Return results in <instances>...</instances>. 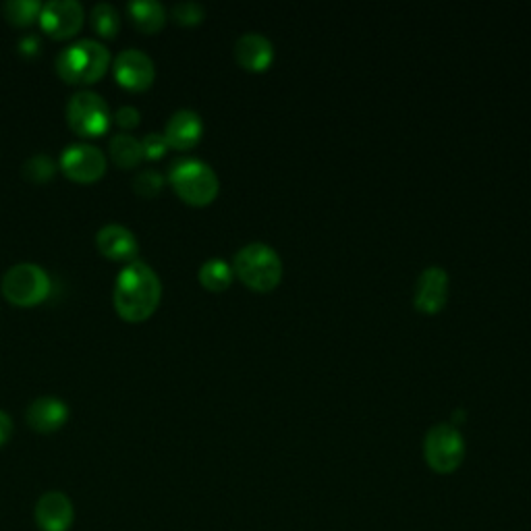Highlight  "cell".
I'll return each mask as SVG.
<instances>
[{
	"mask_svg": "<svg viewBox=\"0 0 531 531\" xmlns=\"http://www.w3.org/2000/svg\"><path fill=\"white\" fill-rule=\"evenodd\" d=\"M162 299L160 276L142 260H133L123 266L115 281L113 305L121 320L142 324L150 320Z\"/></svg>",
	"mask_w": 531,
	"mask_h": 531,
	"instance_id": "obj_1",
	"label": "cell"
},
{
	"mask_svg": "<svg viewBox=\"0 0 531 531\" xmlns=\"http://www.w3.org/2000/svg\"><path fill=\"white\" fill-rule=\"evenodd\" d=\"M59 77L71 86H92L110 67V50L98 42L83 38L59 52L57 63Z\"/></svg>",
	"mask_w": 531,
	"mask_h": 531,
	"instance_id": "obj_2",
	"label": "cell"
},
{
	"mask_svg": "<svg viewBox=\"0 0 531 531\" xmlns=\"http://www.w3.org/2000/svg\"><path fill=\"white\" fill-rule=\"evenodd\" d=\"M233 272L247 287L256 291H268L281 281L283 262L270 245L254 241L237 251L233 260Z\"/></svg>",
	"mask_w": 531,
	"mask_h": 531,
	"instance_id": "obj_3",
	"label": "cell"
},
{
	"mask_svg": "<svg viewBox=\"0 0 531 531\" xmlns=\"http://www.w3.org/2000/svg\"><path fill=\"white\" fill-rule=\"evenodd\" d=\"M169 181L179 198L191 206H206L218 195V177L212 166L198 158H183L173 162Z\"/></svg>",
	"mask_w": 531,
	"mask_h": 531,
	"instance_id": "obj_4",
	"label": "cell"
},
{
	"mask_svg": "<svg viewBox=\"0 0 531 531\" xmlns=\"http://www.w3.org/2000/svg\"><path fill=\"white\" fill-rule=\"evenodd\" d=\"M52 283L48 272L34 262L11 266L0 283V293L15 307H36L50 295Z\"/></svg>",
	"mask_w": 531,
	"mask_h": 531,
	"instance_id": "obj_5",
	"label": "cell"
},
{
	"mask_svg": "<svg viewBox=\"0 0 531 531\" xmlns=\"http://www.w3.org/2000/svg\"><path fill=\"white\" fill-rule=\"evenodd\" d=\"M113 115L106 100L90 90L71 96L67 104V123L81 137H100L108 131Z\"/></svg>",
	"mask_w": 531,
	"mask_h": 531,
	"instance_id": "obj_6",
	"label": "cell"
},
{
	"mask_svg": "<svg viewBox=\"0 0 531 531\" xmlns=\"http://www.w3.org/2000/svg\"><path fill=\"white\" fill-rule=\"evenodd\" d=\"M424 455L428 465L438 473H453L465 457V440L453 424H436L424 440Z\"/></svg>",
	"mask_w": 531,
	"mask_h": 531,
	"instance_id": "obj_7",
	"label": "cell"
},
{
	"mask_svg": "<svg viewBox=\"0 0 531 531\" xmlns=\"http://www.w3.org/2000/svg\"><path fill=\"white\" fill-rule=\"evenodd\" d=\"M108 160L104 152L92 144H71L63 150L61 160H59V169L63 175L81 185H92L100 181L106 173Z\"/></svg>",
	"mask_w": 531,
	"mask_h": 531,
	"instance_id": "obj_8",
	"label": "cell"
},
{
	"mask_svg": "<svg viewBox=\"0 0 531 531\" xmlns=\"http://www.w3.org/2000/svg\"><path fill=\"white\" fill-rule=\"evenodd\" d=\"M115 79L119 86L129 92H146L152 88L156 79V65L150 59V54L137 48H127L117 54L113 65Z\"/></svg>",
	"mask_w": 531,
	"mask_h": 531,
	"instance_id": "obj_9",
	"label": "cell"
},
{
	"mask_svg": "<svg viewBox=\"0 0 531 531\" xmlns=\"http://www.w3.org/2000/svg\"><path fill=\"white\" fill-rule=\"evenodd\" d=\"M86 11L77 0H50L42 7L40 27L54 40H69L79 34Z\"/></svg>",
	"mask_w": 531,
	"mask_h": 531,
	"instance_id": "obj_10",
	"label": "cell"
},
{
	"mask_svg": "<svg viewBox=\"0 0 531 531\" xmlns=\"http://www.w3.org/2000/svg\"><path fill=\"white\" fill-rule=\"evenodd\" d=\"M34 517L42 531H69L75 521L73 502L63 492H46L36 502Z\"/></svg>",
	"mask_w": 531,
	"mask_h": 531,
	"instance_id": "obj_11",
	"label": "cell"
},
{
	"mask_svg": "<svg viewBox=\"0 0 531 531\" xmlns=\"http://www.w3.org/2000/svg\"><path fill=\"white\" fill-rule=\"evenodd\" d=\"M96 247L110 262L129 264L137 260L139 241L135 233L123 225H106L96 233Z\"/></svg>",
	"mask_w": 531,
	"mask_h": 531,
	"instance_id": "obj_12",
	"label": "cell"
},
{
	"mask_svg": "<svg viewBox=\"0 0 531 531\" xmlns=\"http://www.w3.org/2000/svg\"><path fill=\"white\" fill-rule=\"evenodd\" d=\"M25 422L38 434H54L69 422V405L59 397H38L27 405Z\"/></svg>",
	"mask_w": 531,
	"mask_h": 531,
	"instance_id": "obj_13",
	"label": "cell"
},
{
	"mask_svg": "<svg viewBox=\"0 0 531 531\" xmlns=\"http://www.w3.org/2000/svg\"><path fill=\"white\" fill-rule=\"evenodd\" d=\"M449 297V274L440 266L426 268L417 278L415 305L422 312H438Z\"/></svg>",
	"mask_w": 531,
	"mask_h": 531,
	"instance_id": "obj_14",
	"label": "cell"
},
{
	"mask_svg": "<svg viewBox=\"0 0 531 531\" xmlns=\"http://www.w3.org/2000/svg\"><path fill=\"white\" fill-rule=\"evenodd\" d=\"M204 121L191 108H181L171 115L164 127V137L169 142V148L175 150H189L202 139Z\"/></svg>",
	"mask_w": 531,
	"mask_h": 531,
	"instance_id": "obj_15",
	"label": "cell"
},
{
	"mask_svg": "<svg viewBox=\"0 0 531 531\" xmlns=\"http://www.w3.org/2000/svg\"><path fill=\"white\" fill-rule=\"evenodd\" d=\"M274 57L272 42L258 32H247L235 42V59L249 71H262Z\"/></svg>",
	"mask_w": 531,
	"mask_h": 531,
	"instance_id": "obj_16",
	"label": "cell"
},
{
	"mask_svg": "<svg viewBox=\"0 0 531 531\" xmlns=\"http://www.w3.org/2000/svg\"><path fill=\"white\" fill-rule=\"evenodd\" d=\"M127 13L142 34H156L166 23V11L158 0H133L127 5Z\"/></svg>",
	"mask_w": 531,
	"mask_h": 531,
	"instance_id": "obj_17",
	"label": "cell"
},
{
	"mask_svg": "<svg viewBox=\"0 0 531 531\" xmlns=\"http://www.w3.org/2000/svg\"><path fill=\"white\" fill-rule=\"evenodd\" d=\"M108 154L119 169H135L144 162V152H142V139H137L131 133H117L110 137L108 144Z\"/></svg>",
	"mask_w": 531,
	"mask_h": 531,
	"instance_id": "obj_18",
	"label": "cell"
},
{
	"mask_svg": "<svg viewBox=\"0 0 531 531\" xmlns=\"http://www.w3.org/2000/svg\"><path fill=\"white\" fill-rule=\"evenodd\" d=\"M233 266L222 258H210L202 264L198 278L208 291H225L233 283Z\"/></svg>",
	"mask_w": 531,
	"mask_h": 531,
	"instance_id": "obj_19",
	"label": "cell"
},
{
	"mask_svg": "<svg viewBox=\"0 0 531 531\" xmlns=\"http://www.w3.org/2000/svg\"><path fill=\"white\" fill-rule=\"evenodd\" d=\"M90 21H92V30L104 40H115L121 32V15L110 3L94 5Z\"/></svg>",
	"mask_w": 531,
	"mask_h": 531,
	"instance_id": "obj_20",
	"label": "cell"
},
{
	"mask_svg": "<svg viewBox=\"0 0 531 531\" xmlns=\"http://www.w3.org/2000/svg\"><path fill=\"white\" fill-rule=\"evenodd\" d=\"M42 7L44 5L40 0H7L3 5V15L15 27H30L40 21Z\"/></svg>",
	"mask_w": 531,
	"mask_h": 531,
	"instance_id": "obj_21",
	"label": "cell"
},
{
	"mask_svg": "<svg viewBox=\"0 0 531 531\" xmlns=\"http://www.w3.org/2000/svg\"><path fill=\"white\" fill-rule=\"evenodd\" d=\"M59 166L48 154H34L32 158H27L21 166V175L27 183L32 185H46L57 175Z\"/></svg>",
	"mask_w": 531,
	"mask_h": 531,
	"instance_id": "obj_22",
	"label": "cell"
},
{
	"mask_svg": "<svg viewBox=\"0 0 531 531\" xmlns=\"http://www.w3.org/2000/svg\"><path fill=\"white\" fill-rule=\"evenodd\" d=\"M164 177L156 169H144L139 171L133 179V191L144 200H152L162 191Z\"/></svg>",
	"mask_w": 531,
	"mask_h": 531,
	"instance_id": "obj_23",
	"label": "cell"
},
{
	"mask_svg": "<svg viewBox=\"0 0 531 531\" xmlns=\"http://www.w3.org/2000/svg\"><path fill=\"white\" fill-rule=\"evenodd\" d=\"M206 11L200 3H193V0H183V3H177L171 9V17L179 25H198L204 19Z\"/></svg>",
	"mask_w": 531,
	"mask_h": 531,
	"instance_id": "obj_24",
	"label": "cell"
},
{
	"mask_svg": "<svg viewBox=\"0 0 531 531\" xmlns=\"http://www.w3.org/2000/svg\"><path fill=\"white\" fill-rule=\"evenodd\" d=\"M166 150H169V142H166L164 133H148L142 139V152H144V160H160Z\"/></svg>",
	"mask_w": 531,
	"mask_h": 531,
	"instance_id": "obj_25",
	"label": "cell"
},
{
	"mask_svg": "<svg viewBox=\"0 0 531 531\" xmlns=\"http://www.w3.org/2000/svg\"><path fill=\"white\" fill-rule=\"evenodd\" d=\"M113 121L123 129V131H131L135 129L139 123H142V113H139V110L135 106H121Z\"/></svg>",
	"mask_w": 531,
	"mask_h": 531,
	"instance_id": "obj_26",
	"label": "cell"
},
{
	"mask_svg": "<svg viewBox=\"0 0 531 531\" xmlns=\"http://www.w3.org/2000/svg\"><path fill=\"white\" fill-rule=\"evenodd\" d=\"M13 436V419L7 411L0 409V449L11 440Z\"/></svg>",
	"mask_w": 531,
	"mask_h": 531,
	"instance_id": "obj_27",
	"label": "cell"
}]
</instances>
